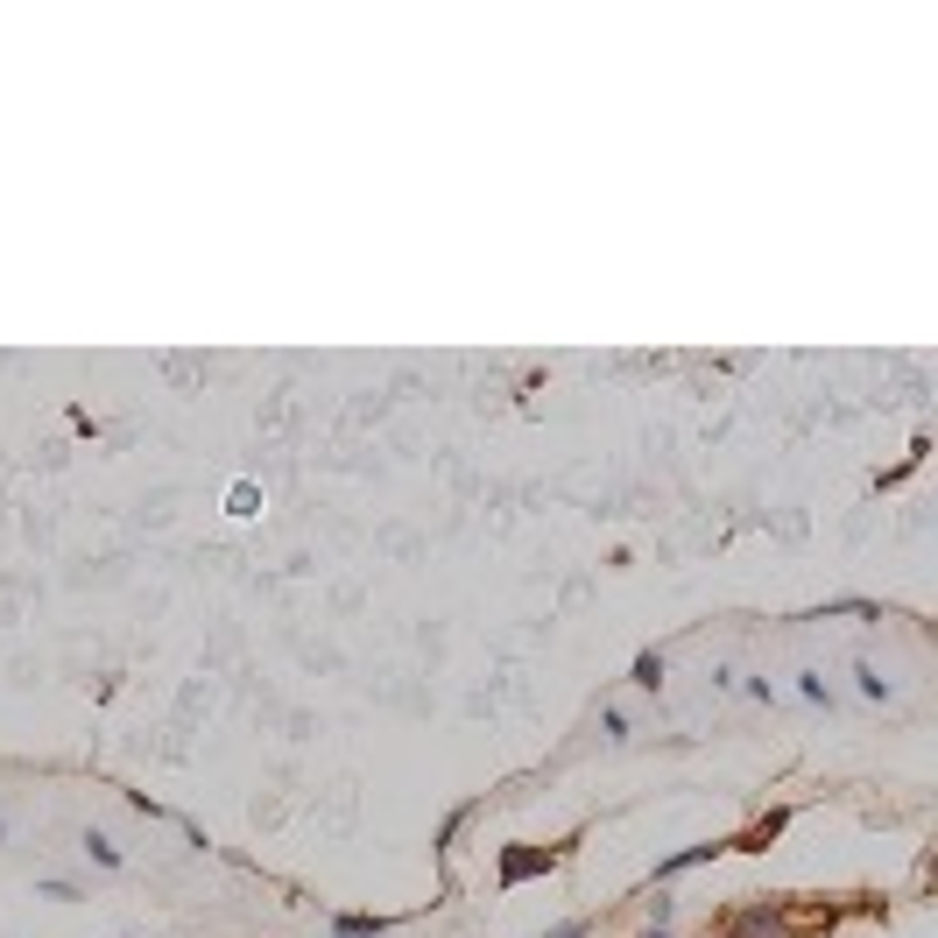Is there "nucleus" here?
<instances>
[{
	"mask_svg": "<svg viewBox=\"0 0 938 938\" xmlns=\"http://www.w3.org/2000/svg\"><path fill=\"white\" fill-rule=\"evenodd\" d=\"M550 938H586V925H558V931H550Z\"/></svg>",
	"mask_w": 938,
	"mask_h": 938,
	"instance_id": "7ed1b4c3",
	"label": "nucleus"
},
{
	"mask_svg": "<svg viewBox=\"0 0 938 938\" xmlns=\"http://www.w3.org/2000/svg\"><path fill=\"white\" fill-rule=\"evenodd\" d=\"M85 854H93L99 868H121V846H107V840H99V832H93V840H85Z\"/></svg>",
	"mask_w": 938,
	"mask_h": 938,
	"instance_id": "f03ea898",
	"label": "nucleus"
},
{
	"mask_svg": "<svg viewBox=\"0 0 938 938\" xmlns=\"http://www.w3.org/2000/svg\"><path fill=\"white\" fill-rule=\"evenodd\" d=\"M649 938H663V931H649Z\"/></svg>",
	"mask_w": 938,
	"mask_h": 938,
	"instance_id": "20e7f679",
	"label": "nucleus"
},
{
	"mask_svg": "<svg viewBox=\"0 0 938 938\" xmlns=\"http://www.w3.org/2000/svg\"><path fill=\"white\" fill-rule=\"evenodd\" d=\"M389 931V917H339V938H375Z\"/></svg>",
	"mask_w": 938,
	"mask_h": 938,
	"instance_id": "f257e3e1",
	"label": "nucleus"
}]
</instances>
